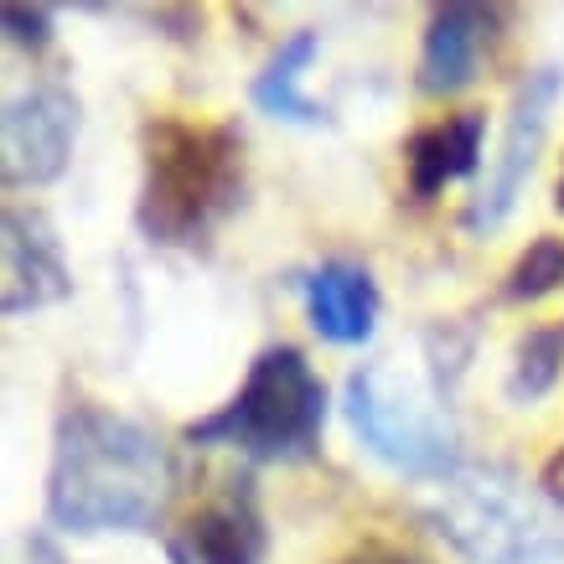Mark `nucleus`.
Here are the masks:
<instances>
[{"mask_svg": "<svg viewBox=\"0 0 564 564\" xmlns=\"http://www.w3.org/2000/svg\"><path fill=\"white\" fill-rule=\"evenodd\" d=\"M243 203V135L228 120L151 115L140 124L135 223L151 243L197 249Z\"/></svg>", "mask_w": 564, "mask_h": 564, "instance_id": "obj_2", "label": "nucleus"}, {"mask_svg": "<svg viewBox=\"0 0 564 564\" xmlns=\"http://www.w3.org/2000/svg\"><path fill=\"white\" fill-rule=\"evenodd\" d=\"M6 42L26 52H42L52 42V6H0Z\"/></svg>", "mask_w": 564, "mask_h": 564, "instance_id": "obj_16", "label": "nucleus"}, {"mask_svg": "<svg viewBox=\"0 0 564 564\" xmlns=\"http://www.w3.org/2000/svg\"><path fill=\"white\" fill-rule=\"evenodd\" d=\"M539 487L549 492V502H560V508H564V445L544 462V477H539Z\"/></svg>", "mask_w": 564, "mask_h": 564, "instance_id": "obj_19", "label": "nucleus"}, {"mask_svg": "<svg viewBox=\"0 0 564 564\" xmlns=\"http://www.w3.org/2000/svg\"><path fill=\"white\" fill-rule=\"evenodd\" d=\"M326 430V383L291 343L264 347L223 410L192 420V445H228L243 462H306Z\"/></svg>", "mask_w": 564, "mask_h": 564, "instance_id": "obj_5", "label": "nucleus"}, {"mask_svg": "<svg viewBox=\"0 0 564 564\" xmlns=\"http://www.w3.org/2000/svg\"><path fill=\"white\" fill-rule=\"evenodd\" d=\"M481 145H487V115L481 109H456V115H445L435 124H420L404 140V182H410V197L430 203L451 182H466V176L477 172Z\"/></svg>", "mask_w": 564, "mask_h": 564, "instance_id": "obj_12", "label": "nucleus"}, {"mask_svg": "<svg viewBox=\"0 0 564 564\" xmlns=\"http://www.w3.org/2000/svg\"><path fill=\"white\" fill-rule=\"evenodd\" d=\"M301 295H306V322L316 326L322 343L362 347L378 332L383 295H378L373 270L358 259H322L301 280Z\"/></svg>", "mask_w": 564, "mask_h": 564, "instance_id": "obj_11", "label": "nucleus"}, {"mask_svg": "<svg viewBox=\"0 0 564 564\" xmlns=\"http://www.w3.org/2000/svg\"><path fill=\"white\" fill-rule=\"evenodd\" d=\"M78 145V99L68 84H32L0 115V176L6 187H47L68 172Z\"/></svg>", "mask_w": 564, "mask_h": 564, "instance_id": "obj_7", "label": "nucleus"}, {"mask_svg": "<svg viewBox=\"0 0 564 564\" xmlns=\"http://www.w3.org/2000/svg\"><path fill=\"white\" fill-rule=\"evenodd\" d=\"M343 414L358 445L399 477L445 481L462 471V425L445 399V362H358L343 383Z\"/></svg>", "mask_w": 564, "mask_h": 564, "instance_id": "obj_3", "label": "nucleus"}, {"mask_svg": "<svg viewBox=\"0 0 564 564\" xmlns=\"http://www.w3.org/2000/svg\"><path fill=\"white\" fill-rule=\"evenodd\" d=\"M337 564H435V560L420 554L414 544H399V539H362V544L347 549Z\"/></svg>", "mask_w": 564, "mask_h": 564, "instance_id": "obj_17", "label": "nucleus"}, {"mask_svg": "<svg viewBox=\"0 0 564 564\" xmlns=\"http://www.w3.org/2000/svg\"><path fill=\"white\" fill-rule=\"evenodd\" d=\"M430 529L441 533L462 564H560L564 508L544 487L508 466H471L435 481L425 502Z\"/></svg>", "mask_w": 564, "mask_h": 564, "instance_id": "obj_4", "label": "nucleus"}, {"mask_svg": "<svg viewBox=\"0 0 564 564\" xmlns=\"http://www.w3.org/2000/svg\"><path fill=\"white\" fill-rule=\"evenodd\" d=\"M497 26H502L497 6H466V0L435 6L425 26V47H420V88L435 99H451L477 84L481 57L497 42Z\"/></svg>", "mask_w": 564, "mask_h": 564, "instance_id": "obj_10", "label": "nucleus"}, {"mask_svg": "<svg viewBox=\"0 0 564 564\" xmlns=\"http://www.w3.org/2000/svg\"><path fill=\"white\" fill-rule=\"evenodd\" d=\"M176 492V462L130 414L73 399L47 462V523L57 533H155Z\"/></svg>", "mask_w": 564, "mask_h": 564, "instance_id": "obj_1", "label": "nucleus"}, {"mask_svg": "<svg viewBox=\"0 0 564 564\" xmlns=\"http://www.w3.org/2000/svg\"><path fill=\"white\" fill-rule=\"evenodd\" d=\"M322 57V32H311V26H301V32H291L280 47H274L270 68L254 78V88H249V99H254L259 115H270V120H285V124H326L332 115H326V104H316L301 88V78H306V68Z\"/></svg>", "mask_w": 564, "mask_h": 564, "instance_id": "obj_13", "label": "nucleus"}, {"mask_svg": "<svg viewBox=\"0 0 564 564\" xmlns=\"http://www.w3.org/2000/svg\"><path fill=\"white\" fill-rule=\"evenodd\" d=\"M560 368H564V326L560 332L533 326L529 337L518 343V352H513L508 399H513V404H533V399H544V393L560 383Z\"/></svg>", "mask_w": 564, "mask_h": 564, "instance_id": "obj_14", "label": "nucleus"}, {"mask_svg": "<svg viewBox=\"0 0 564 564\" xmlns=\"http://www.w3.org/2000/svg\"><path fill=\"white\" fill-rule=\"evenodd\" d=\"M560 94H564V68L544 63V68H533L513 94V109H508V130H502V145H497L492 166L481 176L477 197L466 203V228L471 234H497L502 223L513 218L518 197L529 187L533 166H539V151H544L549 140V120H554V109H560Z\"/></svg>", "mask_w": 564, "mask_h": 564, "instance_id": "obj_6", "label": "nucleus"}, {"mask_svg": "<svg viewBox=\"0 0 564 564\" xmlns=\"http://www.w3.org/2000/svg\"><path fill=\"white\" fill-rule=\"evenodd\" d=\"M0 249H6V291H0V311L6 316H26V311L57 306L73 295V274L63 259V243L52 234V223L26 207H6L0 218Z\"/></svg>", "mask_w": 564, "mask_h": 564, "instance_id": "obj_9", "label": "nucleus"}, {"mask_svg": "<svg viewBox=\"0 0 564 564\" xmlns=\"http://www.w3.org/2000/svg\"><path fill=\"white\" fill-rule=\"evenodd\" d=\"M172 564H264L270 529L259 508V487L249 471H228L218 487H207L172 533H166Z\"/></svg>", "mask_w": 564, "mask_h": 564, "instance_id": "obj_8", "label": "nucleus"}, {"mask_svg": "<svg viewBox=\"0 0 564 564\" xmlns=\"http://www.w3.org/2000/svg\"><path fill=\"white\" fill-rule=\"evenodd\" d=\"M560 285H564V239L544 234V239H533L529 249L518 254L513 270H508V280H502V301H508V306L544 301V295L560 291Z\"/></svg>", "mask_w": 564, "mask_h": 564, "instance_id": "obj_15", "label": "nucleus"}, {"mask_svg": "<svg viewBox=\"0 0 564 564\" xmlns=\"http://www.w3.org/2000/svg\"><path fill=\"white\" fill-rule=\"evenodd\" d=\"M6 564H63V554H57V544H52V539L26 533V539H17V549H11V560H6Z\"/></svg>", "mask_w": 564, "mask_h": 564, "instance_id": "obj_18", "label": "nucleus"}, {"mask_svg": "<svg viewBox=\"0 0 564 564\" xmlns=\"http://www.w3.org/2000/svg\"><path fill=\"white\" fill-rule=\"evenodd\" d=\"M554 207L564 213V166H560V182H554Z\"/></svg>", "mask_w": 564, "mask_h": 564, "instance_id": "obj_20", "label": "nucleus"}]
</instances>
